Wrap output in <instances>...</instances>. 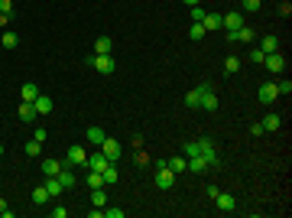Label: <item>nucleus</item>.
Returning a JSON list of instances; mask_svg holds the SVG:
<instances>
[{"mask_svg": "<svg viewBox=\"0 0 292 218\" xmlns=\"http://www.w3.org/2000/svg\"><path fill=\"white\" fill-rule=\"evenodd\" d=\"M224 72H227V75H234V72H240V59H237V55H231V59L224 62Z\"/></svg>", "mask_w": 292, "mask_h": 218, "instance_id": "32", "label": "nucleus"}, {"mask_svg": "<svg viewBox=\"0 0 292 218\" xmlns=\"http://www.w3.org/2000/svg\"><path fill=\"white\" fill-rule=\"evenodd\" d=\"M0 156H3V143H0Z\"/></svg>", "mask_w": 292, "mask_h": 218, "instance_id": "47", "label": "nucleus"}, {"mask_svg": "<svg viewBox=\"0 0 292 218\" xmlns=\"http://www.w3.org/2000/svg\"><path fill=\"white\" fill-rule=\"evenodd\" d=\"M7 208H10V205H7V199L0 196V218H3V212H7Z\"/></svg>", "mask_w": 292, "mask_h": 218, "instance_id": "44", "label": "nucleus"}, {"mask_svg": "<svg viewBox=\"0 0 292 218\" xmlns=\"http://www.w3.org/2000/svg\"><path fill=\"white\" fill-rule=\"evenodd\" d=\"M110 49H114L110 36H97V39H94V52L97 55H110Z\"/></svg>", "mask_w": 292, "mask_h": 218, "instance_id": "19", "label": "nucleus"}, {"mask_svg": "<svg viewBox=\"0 0 292 218\" xmlns=\"http://www.w3.org/2000/svg\"><path fill=\"white\" fill-rule=\"evenodd\" d=\"M0 43H3V49H16V46H20V36L16 33H3L0 36Z\"/></svg>", "mask_w": 292, "mask_h": 218, "instance_id": "30", "label": "nucleus"}, {"mask_svg": "<svg viewBox=\"0 0 292 218\" xmlns=\"http://www.w3.org/2000/svg\"><path fill=\"white\" fill-rule=\"evenodd\" d=\"M43 173L46 176H59L62 173V163H59V160H43Z\"/></svg>", "mask_w": 292, "mask_h": 218, "instance_id": "24", "label": "nucleus"}, {"mask_svg": "<svg viewBox=\"0 0 292 218\" xmlns=\"http://www.w3.org/2000/svg\"><path fill=\"white\" fill-rule=\"evenodd\" d=\"M91 189H104V176L101 173H94V169H88V179H85Z\"/></svg>", "mask_w": 292, "mask_h": 218, "instance_id": "25", "label": "nucleus"}, {"mask_svg": "<svg viewBox=\"0 0 292 218\" xmlns=\"http://www.w3.org/2000/svg\"><path fill=\"white\" fill-rule=\"evenodd\" d=\"M217 192H221V189H217L215 183H208V199H211V202H215V196H217Z\"/></svg>", "mask_w": 292, "mask_h": 218, "instance_id": "43", "label": "nucleus"}, {"mask_svg": "<svg viewBox=\"0 0 292 218\" xmlns=\"http://www.w3.org/2000/svg\"><path fill=\"white\" fill-rule=\"evenodd\" d=\"M260 127H263V134L279 131V127H282V117H279V114H266V117L260 120Z\"/></svg>", "mask_w": 292, "mask_h": 218, "instance_id": "14", "label": "nucleus"}, {"mask_svg": "<svg viewBox=\"0 0 292 218\" xmlns=\"http://www.w3.org/2000/svg\"><path fill=\"white\" fill-rule=\"evenodd\" d=\"M166 166L179 176V173H185V169H188V160H185V156H172V160H166Z\"/></svg>", "mask_w": 292, "mask_h": 218, "instance_id": "21", "label": "nucleus"}, {"mask_svg": "<svg viewBox=\"0 0 292 218\" xmlns=\"http://www.w3.org/2000/svg\"><path fill=\"white\" fill-rule=\"evenodd\" d=\"M32 137H36V140H46V137H49V131H46V127H36V131H32Z\"/></svg>", "mask_w": 292, "mask_h": 218, "instance_id": "41", "label": "nucleus"}, {"mask_svg": "<svg viewBox=\"0 0 292 218\" xmlns=\"http://www.w3.org/2000/svg\"><path fill=\"white\" fill-rule=\"evenodd\" d=\"M46 192H49V199H59V196H62V192H65V189H62V183H59V179H55V176H46Z\"/></svg>", "mask_w": 292, "mask_h": 218, "instance_id": "16", "label": "nucleus"}, {"mask_svg": "<svg viewBox=\"0 0 292 218\" xmlns=\"http://www.w3.org/2000/svg\"><path fill=\"white\" fill-rule=\"evenodd\" d=\"M263 0H244V13H260Z\"/></svg>", "mask_w": 292, "mask_h": 218, "instance_id": "35", "label": "nucleus"}, {"mask_svg": "<svg viewBox=\"0 0 292 218\" xmlns=\"http://www.w3.org/2000/svg\"><path fill=\"white\" fill-rule=\"evenodd\" d=\"M101 176H104V185H108V183H117V179H120V173H117V166H114V163L104 166V173H101Z\"/></svg>", "mask_w": 292, "mask_h": 218, "instance_id": "28", "label": "nucleus"}, {"mask_svg": "<svg viewBox=\"0 0 292 218\" xmlns=\"http://www.w3.org/2000/svg\"><path fill=\"white\" fill-rule=\"evenodd\" d=\"M26 153H30V156H39V153H43V140H36V137H32V140L26 143Z\"/></svg>", "mask_w": 292, "mask_h": 218, "instance_id": "33", "label": "nucleus"}, {"mask_svg": "<svg viewBox=\"0 0 292 218\" xmlns=\"http://www.w3.org/2000/svg\"><path fill=\"white\" fill-rule=\"evenodd\" d=\"M201 36H205V23H192V26H188V39H195V43H198Z\"/></svg>", "mask_w": 292, "mask_h": 218, "instance_id": "31", "label": "nucleus"}, {"mask_svg": "<svg viewBox=\"0 0 292 218\" xmlns=\"http://www.w3.org/2000/svg\"><path fill=\"white\" fill-rule=\"evenodd\" d=\"M88 140L94 143V147H101V143H104V131H101V127H88Z\"/></svg>", "mask_w": 292, "mask_h": 218, "instance_id": "27", "label": "nucleus"}, {"mask_svg": "<svg viewBox=\"0 0 292 218\" xmlns=\"http://www.w3.org/2000/svg\"><path fill=\"white\" fill-rule=\"evenodd\" d=\"M185 104H188V108H198V88H192V91L185 95Z\"/></svg>", "mask_w": 292, "mask_h": 218, "instance_id": "36", "label": "nucleus"}, {"mask_svg": "<svg viewBox=\"0 0 292 218\" xmlns=\"http://www.w3.org/2000/svg\"><path fill=\"white\" fill-rule=\"evenodd\" d=\"M108 163H110V160L101 153V147H97L94 156H88V160H85V166H88V169H94V173H104V166H108Z\"/></svg>", "mask_w": 292, "mask_h": 218, "instance_id": "11", "label": "nucleus"}, {"mask_svg": "<svg viewBox=\"0 0 292 218\" xmlns=\"http://www.w3.org/2000/svg\"><path fill=\"white\" fill-rule=\"evenodd\" d=\"M59 183H62V189H75L78 185V176H75V166H62V173L55 176Z\"/></svg>", "mask_w": 292, "mask_h": 218, "instance_id": "10", "label": "nucleus"}, {"mask_svg": "<svg viewBox=\"0 0 292 218\" xmlns=\"http://www.w3.org/2000/svg\"><path fill=\"white\" fill-rule=\"evenodd\" d=\"M175 185V173L166 166V160H156V189H172Z\"/></svg>", "mask_w": 292, "mask_h": 218, "instance_id": "2", "label": "nucleus"}, {"mask_svg": "<svg viewBox=\"0 0 292 218\" xmlns=\"http://www.w3.org/2000/svg\"><path fill=\"white\" fill-rule=\"evenodd\" d=\"M36 95H39V85H32V82H26V85L20 88V98L23 101H36Z\"/></svg>", "mask_w": 292, "mask_h": 218, "instance_id": "22", "label": "nucleus"}, {"mask_svg": "<svg viewBox=\"0 0 292 218\" xmlns=\"http://www.w3.org/2000/svg\"><path fill=\"white\" fill-rule=\"evenodd\" d=\"M257 39V33L250 30V26H240V30H234V43H244V46H250Z\"/></svg>", "mask_w": 292, "mask_h": 218, "instance_id": "17", "label": "nucleus"}, {"mask_svg": "<svg viewBox=\"0 0 292 218\" xmlns=\"http://www.w3.org/2000/svg\"><path fill=\"white\" fill-rule=\"evenodd\" d=\"M215 205L221 208V212H234V205H237V202H234V196H231V192H217V196H215Z\"/></svg>", "mask_w": 292, "mask_h": 218, "instance_id": "13", "label": "nucleus"}, {"mask_svg": "<svg viewBox=\"0 0 292 218\" xmlns=\"http://www.w3.org/2000/svg\"><path fill=\"white\" fill-rule=\"evenodd\" d=\"M91 205H97V208L108 205V196H104V189H91Z\"/></svg>", "mask_w": 292, "mask_h": 218, "instance_id": "29", "label": "nucleus"}, {"mask_svg": "<svg viewBox=\"0 0 292 218\" xmlns=\"http://www.w3.org/2000/svg\"><path fill=\"white\" fill-rule=\"evenodd\" d=\"M198 108L205 111H217V95L211 85H198Z\"/></svg>", "mask_w": 292, "mask_h": 218, "instance_id": "4", "label": "nucleus"}, {"mask_svg": "<svg viewBox=\"0 0 292 218\" xmlns=\"http://www.w3.org/2000/svg\"><path fill=\"white\" fill-rule=\"evenodd\" d=\"M65 215H68V208H62V205L52 208V218H65Z\"/></svg>", "mask_w": 292, "mask_h": 218, "instance_id": "42", "label": "nucleus"}, {"mask_svg": "<svg viewBox=\"0 0 292 218\" xmlns=\"http://www.w3.org/2000/svg\"><path fill=\"white\" fill-rule=\"evenodd\" d=\"M185 3H188V7H198V0H185Z\"/></svg>", "mask_w": 292, "mask_h": 218, "instance_id": "46", "label": "nucleus"}, {"mask_svg": "<svg viewBox=\"0 0 292 218\" xmlns=\"http://www.w3.org/2000/svg\"><path fill=\"white\" fill-rule=\"evenodd\" d=\"M0 13L3 17H13V0H0Z\"/></svg>", "mask_w": 292, "mask_h": 218, "instance_id": "37", "label": "nucleus"}, {"mask_svg": "<svg viewBox=\"0 0 292 218\" xmlns=\"http://www.w3.org/2000/svg\"><path fill=\"white\" fill-rule=\"evenodd\" d=\"M205 20V10L201 7H192V23H201Z\"/></svg>", "mask_w": 292, "mask_h": 218, "instance_id": "38", "label": "nucleus"}, {"mask_svg": "<svg viewBox=\"0 0 292 218\" xmlns=\"http://www.w3.org/2000/svg\"><path fill=\"white\" fill-rule=\"evenodd\" d=\"M182 153H185V156H201V160H208L211 169L217 166V147L211 140H188L182 147Z\"/></svg>", "mask_w": 292, "mask_h": 218, "instance_id": "1", "label": "nucleus"}, {"mask_svg": "<svg viewBox=\"0 0 292 218\" xmlns=\"http://www.w3.org/2000/svg\"><path fill=\"white\" fill-rule=\"evenodd\" d=\"M104 215H108V218H123V208H108V205H104Z\"/></svg>", "mask_w": 292, "mask_h": 218, "instance_id": "39", "label": "nucleus"}, {"mask_svg": "<svg viewBox=\"0 0 292 218\" xmlns=\"http://www.w3.org/2000/svg\"><path fill=\"white\" fill-rule=\"evenodd\" d=\"M32 104H36V111H39V114H49V111H52V98H49V95H43V91L36 95V101H32Z\"/></svg>", "mask_w": 292, "mask_h": 218, "instance_id": "20", "label": "nucleus"}, {"mask_svg": "<svg viewBox=\"0 0 292 218\" xmlns=\"http://www.w3.org/2000/svg\"><path fill=\"white\" fill-rule=\"evenodd\" d=\"M30 199H32V205H46V202H49V192H46V185H36Z\"/></svg>", "mask_w": 292, "mask_h": 218, "instance_id": "23", "label": "nucleus"}, {"mask_svg": "<svg viewBox=\"0 0 292 218\" xmlns=\"http://www.w3.org/2000/svg\"><path fill=\"white\" fill-rule=\"evenodd\" d=\"M16 114H20V120H23V124H32V120L39 117V111H36V104H32V101H23Z\"/></svg>", "mask_w": 292, "mask_h": 218, "instance_id": "12", "label": "nucleus"}, {"mask_svg": "<svg viewBox=\"0 0 292 218\" xmlns=\"http://www.w3.org/2000/svg\"><path fill=\"white\" fill-rule=\"evenodd\" d=\"M7 23H10V17H3V13H0V26H7Z\"/></svg>", "mask_w": 292, "mask_h": 218, "instance_id": "45", "label": "nucleus"}, {"mask_svg": "<svg viewBox=\"0 0 292 218\" xmlns=\"http://www.w3.org/2000/svg\"><path fill=\"white\" fill-rule=\"evenodd\" d=\"M257 49H260L263 55H266V52H279V39H276V36H263Z\"/></svg>", "mask_w": 292, "mask_h": 218, "instance_id": "18", "label": "nucleus"}, {"mask_svg": "<svg viewBox=\"0 0 292 218\" xmlns=\"http://www.w3.org/2000/svg\"><path fill=\"white\" fill-rule=\"evenodd\" d=\"M257 95H260V104H273V101L279 98V91H276V85H273V82H263Z\"/></svg>", "mask_w": 292, "mask_h": 218, "instance_id": "8", "label": "nucleus"}, {"mask_svg": "<svg viewBox=\"0 0 292 218\" xmlns=\"http://www.w3.org/2000/svg\"><path fill=\"white\" fill-rule=\"evenodd\" d=\"M88 66L94 68V72H101V75H114V68H117V62H114V55H91L88 59Z\"/></svg>", "mask_w": 292, "mask_h": 218, "instance_id": "3", "label": "nucleus"}, {"mask_svg": "<svg viewBox=\"0 0 292 218\" xmlns=\"http://www.w3.org/2000/svg\"><path fill=\"white\" fill-rule=\"evenodd\" d=\"M101 153L108 156L110 163H117L120 156H123V147H120V140H114V137H104V143H101Z\"/></svg>", "mask_w": 292, "mask_h": 218, "instance_id": "5", "label": "nucleus"}, {"mask_svg": "<svg viewBox=\"0 0 292 218\" xmlns=\"http://www.w3.org/2000/svg\"><path fill=\"white\" fill-rule=\"evenodd\" d=\"M276 91H279L282 98H289V95H292V82H289V78H282L279 85H276Z\"/></svg>", "mask_w": 292, "mask_h": 218, "instance_id": "34", "label": "nucleus"}, {"mask_svg": "<svg viewBox=\"0 0 292 218\" xmlns=\"http://www.w3.org/2000/svg\"><path fill=\"white\" fill-rule=\"evenodd\" d=\"M205 30H221V13H205Z\"/></svg>", "mask_w": 292, "mask_h": 218, "instance_id": "26", "label": "nucleus"}, {"mask_svg": "<svg viewBox=\"0 0 292 218\" xmlns=\"http://www.w3.org/2000/svg\"><path fill=\"white\" fill-rule=\"evenodd\" d=\"M263 66L270 68L273 75H279L282 68H286V55H282V52H266V55H263Z\"/></svg>", "mask_w": 292, "mask_h": 218, "instance_id": "7", "label": "nucleus"}, {"mask_svg": "<svg viewBox=\"0 0 292 218\" xmlns=\"http://www.w3.org/2000/svg\"><path fill=\"white\" fill-rule=\"evenodd\" d=\"M85 160H88V153H85V147H68V153H65V163L62 166H85Z\"/></svg>", "mask_w": 292, "mask_h": 218, "instance_id": "6", "label": "nucleus"}, {"mask_svg": "<svg viewBox=\"0 0 292 218\" xmlns=\"http://www.w3.org/2000/svg\"><path fill=\"white\" fill-rule=\"evenodd\" d=\"M221 26H227V30H240V26H247V23H244V13L234 10V13H221Z\"/></svg>", "mask_w": 292, "mask_h": 218, "instance_id": "9", "label": "nucleus"}, {"mask_svg": "<svg viewBox=\"0 0 292 218\" xmlns=\"http://www.w3.org/2000/svg\"><path fill=\"white\" fill-rule=\"evenodd\" d=\"M250 62H263V52H260L257 46H253V49H250Z\"/></svg>", "mask_w": 292, "mask_h": 218, "instance_id": "40", "label": "nucleus"}, {"mask_svg": "<svg viewBox=\"0 0 292 218\" xmlns=\"http://www.w3.org/2000/svg\"><path fill=\"white\" fill-rule=\"evenodd\" d=\"M185 160H188V173H208V169H211V166H208V160H201V156H185Z\"/></svg>", "mask_w": 292, "mask_h": 218, "instance_id": "15", "label": "nucleus"}]
</instances>
